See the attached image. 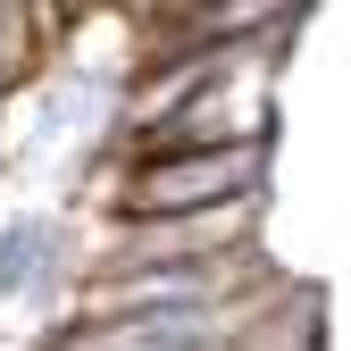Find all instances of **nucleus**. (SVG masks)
Here are the masks:
<instances>
[{"label":"nucleus","instance_id":"1","mask_svg":"<svg viewBox=\"0 0 351 351\" xmlns=\"http://www.w3.org/2000/svg\"><path fill=\"white\" fill-rule=\"evenodd\" d=\"M259 176H268V143H217V151H167V159H125L109 184L125 226H176V217H217L251 209Z\"/></svg>","mask_w":351,"mask_h":351},{"label":"nucleus","instance_id":"2","mask_svg":"<svg viewBox=\"0 0 351 351\" xmlns=\"http://www.w3.org/2000/svg\"><path fill=\"white\" fill-rule=\"evenodd\" d=\"M251 259L217 251V259H167V268H101L93 276V310L84 318H176V310H226L243 301Z\"/></svg>","mask_w":351,"mask_h":351},{"label":"nucleus","instance_id":"3","mask_svg":"<svg viewBox=\"0 0 351 351\" xmlns=\"http://www.w3.org/2000/svg\"><path fill=\"white\" fill-rule=\"evenodd\" d=\"M59 251H67V234L51 226L42 209H25V217H9L0 226V301H17V293H34L42 276L59 268Z\"/></svg>","mask_w":351,"mask_h":351}]
</instances>
